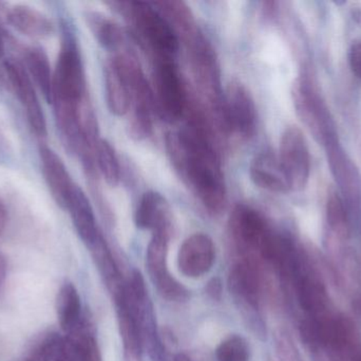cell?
<instances>
[{
	"mask_svg": "<svg viewBox=\"0 0 361 361\" xmlns=\"http://www.w3.org/2000/svg\"><path fill=\"white\" fill-rule=\"evenodd\" d=\"M166 143L185 184L209 213L220 214L226 206V184L201 112L195 110L189 124L169 135Z\"/></svg>",
	"mask_w": 361,
	"mask_h": 361,
	"instance_id": "obj_1",
	"label": "cell"
},
{
	"mask_svg": "<svg viewBox=\"0 0 361 361\" xmlns=\"http://www.w3.org/2000/svg\"><path fill=\"white\" fill-rule=\"evenodd\" d=\"M126 15L157 59H171L179 50V36L166 17L143 1L114 2Z\"/></svg>",
	"mask_w": 361,
	"mask_h": 361,
	"instance_id": "obj_2",
	"label": "cell"
},
{
	"mask_svg": "<svg viewBox=\"0 0 361 361\" xmlns=\"http://www.w3.org/2000/svg\"><path fill=\"white\" fill-rule=\"evenodd\" d=\"M87 97L82 55L68 25L63 27V40L53 73V104L80 105Z\"/></svg>",
	"mask_w": 361,
	"mask_h": 361,
	"instance_id": "obj_3",
	"label": "cell"
},
{
	"mask_svg": "<svg viewBox=\"0 0 361 361\" xmlns=\"http://www.w3.org/2000/svg\"><path fill=\"white\" fill-rule=\"evenodd\" d=\"M293 100L297 114L311 131L316 141L326 146L338 140L336 125L313 81L305 74L293 88Z\"/></svg>",
	"mask_w": 361,
	"mask_h": 361,
	"instance_id": "obj_4",
	"label": "cell"
},
{
	"mask_svg": "<svg viewBox=\"0 0 361 361\" xmlns=\"http://www.w3.org/2000/svg\"><path fill=\"white\" fill-rule=\"evenodd\" d=\"M261 286L260 271L256 262L242 260L231 268L228 278L229 292L242 312L244 319L259 335H263L264 329L259 315Z\"/></svg>",
	"mask_w": 361,
	"mask_h": 361,
	"instance_id": "obj_5",
	"label": "cell"
},
{
	"mask_svg": "<svg viewBox=\"0 0 361 361\" xmlns=\"http://www.w3.org/2000/svg\"><path fill=\"white\" fill-rule=\"evenodd\" d=\"M152 91L159 114L169 123L182 118L187 108L186 91L171 59H157Z\"/></svg>",
	"mask_w": 361,
	"mask_h": 361,
	"instance_id": "obj_6",
	"label": "cell"
},
{
	"mask_svg": "<svg viewBox=\"0 0 361 361\" xmlns=\"http://www.w3.org/2000/svg\"><path fill=\"white\" fill-rule=\"evenodd\" d=\"M126 288L137 311L143 347L147 349L152 361H169L164 343L161 341L154 307L148 296L145 282L139 271L131 273Z\"/></svg>",
	"mask_w": 361,
	"mask_h": 361,
	"instance_id": "obj_7",
	"label": "cell"
},
{
	"mask_svg": "<svg viewBox=\"0 0 361 361\" xmlns=\"http://www.w3.org/2000/svg\"><path fill=\"white\" fill-rule=\"evenodd\" d=\"M229 230L243 260L256 261L265 239L271 232L267 220L257 210L239 205L231 212Z\"/></svg>",
	"mask_w": 361,
	"mask_h": 361,
	"instance_id": "obj_8",
	"label": "cell"
},
{
	"mask_svg": "<svg viewBox=\"0 0 361 361\" xmlns=\"http://www.w3.org/2000/svg\"><path fill=\"white\" fill-rule=\"evenodd\" d=\"M278 158L290 190H303L309 182L311 157L307 140L300 129L297 126L286 129L281 136Z\"/></svg>",
	"mask_w": 361,
	"mask_h": 361,
	"instance_id": "obj_9",
	"label": "cell"
},
{
	"mask_svg": "<svg viewBox=\"0 0 361 361\" xmlns=\"http://www.w3.org/2000/svg\"><path fill=\"white\" fill-rule=\"evenodd\" d=\"M171 231L152 232L146 254L148 273L163 298L182 302L189 297L188 290L171 276L167 265Z\"/></svg>",
	"mask_w": 361,
	"mask_h": 361,
	"instance_id": "obj_10",
	"label": "cell"
},
{
	"mask_svg": "<svg viewBox=\"0 0 361 361\" xmlns=\"http://www.w3.org/2000/svg\"><path fill=\"white\" fill-rule=\"evenodd\" d=\"M4 70L13 93L25 112L32 131L40 140L46 139L48 134L46 118L33 81L27 73L25 65L17 59H8L4 63Z\"/></svg>",
	"mask_w": 361,
	"mask_h": 361,
	"instance_id": "obj_11",
	"label": "cell"
},
{
	"mask_svg": "<svg viewBox=\"0 0 361 361\" xmlns=\"http://www.w3.org/2000/svg\"><path fill=\"white\" fill-rule=\"evenodd\" d=\"M223 104L226 129L244 139L252 138L257 129V110L248 89L239 81H233L227 86Z\"/></svg>",
	"mask_w": 361,
	"mask_h": 361,
	"instance_id": "obj_12",
	"label": "cell"
},
{
	"mask_svg": "<svg viewBox=\"0 0 361 361\" xmlns=\"http://www.w3.org/2000/svg\"><path fill=\"white\" fill-rule=\"evenodd\" d=\"M118 313V330L126 361H143V341L135 304L129 298L126 282L122 281L108 288Z\"/></svg>",
	"mask_w": 361,
	"mask_h": 361,
	"instance_id": "obj_13",
	"label": "cell"
},
{
	"mask_svg": "<svg viewBox=\"0 0 361 361\" xmlns=\"http://www.w3.org/2000/svg\"><path fill=\"white\" fill-rule=\"evenodd\" d=\"M331 172L336 180L341 195L345 197V207L351 211L361 209V174L355 163L348 156L338 140L326 146Z\"/></svg>",
	"mask_w": 361,
	"mask_h": 361,
	"instance_id": "obj_14",
	"label": "cell"
},
{
	"mask_svg": "<svg viewBox=\"0 0 361 361\" xmlns=\"http://www.w3.org/2000/svg\"><path fill=\"white\" fill-rule=\"evenodd\" d=\"M106 100L108 108L118 117L124 116L131 107V85L122 55L108 59L104 68Z\"/></svg>",
	"mask_w": 361,
	"mask_h": 361,
	"instance_id": "obj_15",
	"label": "cell"
},
{
	"mask_svg": "<svg viewBox=\"0 0 361 361\" xmlns=\"http://www.w3.org/2000/svg\"><path fill=\"white\" fill-rule=\"evenodd\" d=\"M216 258L212 239L204 233H195L185 239L178 254V265L183 275L199 278L207 273Z\"/></svg>",
	"mask_w": 361,
	"mask_h": 361,
	"instance_id": "obj_16",
	"label": "cell"
},
{
	"mask_svg": "<svg viewBox=\"0 0 361 361\" xmlns=\"http://www.w3.org/2000/svg\"><path fill=\"white\" fill-rule=\"evenodd\" d=\"M39 157L42 175L51 195L61 209H67L76 184L72 180L71 175L61 157L44 143L39 148Z\"/></svg>",
	"mask_w": 361,
	"mask_h": 361,
	"instance_id": "obj_17",
	"label": "cell"
},
{
	"mask_svg": "<svg viewBox=\"0 0 361 361\" xmlns=\"http://www.w3.org/2000/svg\"><path fill=\"white\" fill-rule=\"evenodd\" d=\"M135 222L143 230L171 231V208L166 199L154 191L146 192L135 210Z\"/></svg>",
	"mask_w": 361,
	"mask_h": 361,
	"instance_id": "obj_18",
	"label": "cell"
},
{
	"mask_svg": "<svg viewBox=\"0 0 361 361\" xmlns=\"http://www.w3.org/2000/svg\"><path fill=\"white\" fill-rule=\"evenodd\" d=\"M6 20L16 31L34 40H44L54 32V25L46 14L27 4H16L6 10Z\"/></svg>",
	"mask_w": 361,
	"mask_h": 361,
	"instance_id": "obj_19",
	"label": "cell"
},
{
	"mask_svg": "<svg viewBox=\"0 0 361 361\" xmlns=\"http://www.w3.org/2000/svg\"><path fill=\"white\" fill-rule=\"evenodd\" d=\"M250 176L257 187L269 192L286 193L290 191L279 158L274 153L263 152L257 155L250 163Z\"/></svg>",
	"mask_w": 361,
	"mask_h": 361,
	"instance_id": "obj_20",
	"label": "cell"
},
{
	"mask_svg": "<svg viewBox=\"0 0 361 361\" xmlns=\"http://www.w3.org/2000/svg\"><path fill=\"white\" fill-rule=\"evenodd\" d=\"M66 210L71 215L78 237L86 244L87 247L92 246L102 237V233L97 227L92 206L84 191L78 184L72 192Z\"/></svg>",
	"mask_w": 361,
	"mask_h": 361,
	"instance_id": "obj_21",
	"label": "cell"
},
{
	"mask_svg": "<svg viewBox=\"0 0 361 361\" xmlns=\"http://www.w3.org/2000/svg\"><path fill=\"white\" fill-rule=\"evenodd\" d=\"M293 279L296 285L297 296H298L301 309L305 313L309 314L311 318H318L326 315L324 312L326 309L328 297H326L324 285L313 276L301 273L300 265H299Z\"/></svg>",
	"mask_w": 361,
	"mask_h": 361,
	"instance_id": "obj_22",
	"label": "cell"
},
{
	"mask_svg": "<svg viewBox=\"0 0 361 361\" xmlns=\"http://www.w3.org/2000/svg\"><path fill=\"white\" fill-rule=\"evenodd\" d=\"M56 313L59 326L67 335L78 329L84 320L80 295L75 286L69 282H66L57 294Z\"/></svg>",
	"mask_w": 361,
	"mask_h": 361,
	"instance_id": "obj_23",
	"label": "cell"
},
{
	"mask_svg": "<svg viewBox=\"0 0 361 361\" xmlns=\"http://www.w3.org/2000/svg\"><path fill=\"white\" fill-rule=\"evenodd\" d=\"M25 67L44 99L52 103L53 73L48 55L40 47H30L25 51Z\"/></svg>",
	"mask_w": 361,
	"mask_h": 361,
	"instance_id": "obj_24",
	"label": "cell"
},
{
	"mask_svg": "<svg viewBox=\"0 0 361 361\" xmlns=\"http://www.w3.org/2000/svg\"><path fill=\"white\" fill-rule=\"evenodd\" d=\"M86 18L91 32L101 46L111 51L122 47L124 33L118 23L97 12H89Z\"/></svg>",
	"mask_w": 361,
	"mask_h": 361,
	"instance_id": "obj_25",
	"label": "cell"
},
{
	"mask_svg": "<svg viewBox=\"0 0 361 361\" xmlns=\"http://www.w3.org/2000/svg\"><path fill=\"white\" fill-rule=\"evenodd\" d=\"M66 337L71 343L78 361H103L97 339L86 320Z\"/></svg>",
	"mask_w": 361,
	"mask_h": 361,
	"instance_id": "obj_26",
	"label": "cell"
},
{
	"mask_svg": "<svg viewBox=\"0 0 361 361\" xmlns=\"http://www.w3.org/2000/svg\"><path fill=\"white\" fill-rule=\"evenodd\" d=\"M326 222L335 239L345 241L350 235L349 211L336 191L329 193L326 201Z\"/></svg>",
	"mask_w": 361,
	"mask_h": 361,
	"instance_id": "obj_27",
	"label": "cell"
},
{
	"mask_svg": "<svg viewBox=\"0 0 361 361\" xmlns=\"http://www.w3.org/2000/svg\"><path fill=\"white\" fill-rule=\"evenodd\" d=\"M95 161L104 179L109 186L116 187L121 179V167L118 157L107 140L99 139L95 148Z\"/></svg>",
	"mask_w": 361,
	"mask_h": 361,
	"instance_id": "obj_28",
	"label": "cell"
},
{
	"mask_svg": "<svg viewBox=\"0 0 361 361\" xmlns=\"http://www.w3.org/2000/svg\"><path fill=\"white\" fill-rule=\"evenodd\" d=\"M216 357V361H250V345L243 337H228L219 345Z\"/></svg>",
	"mask_w": 361,
	"mask_h": 361,
	"instance_id": "obj_29",
	"label": "cell"
},
{
	"mask_svg": "<svg viewBox=\"0 0 361 361\" xmlns=\"http://www.w3.org/2000/svg\"><path fill=\"white\" fill-rule=\"evenodd\" d=\"M276 347H277V355L279 361H302L294 343L288 334H284V333L279 334Z\"/></svg>",
	"mask_w": 361,
	"mask_h": 361,
	"instance_id": "obj_30",
	"label": "cell"
},
{
	"mask_svg": "<svg viewBox=\"0 0 361 361\" xmlns=\"http://www.w3.org/2000/svg\"><path fill=\"white\" fill-rule=\"evenodd\" d=\"M46 361H78L73 347L67 337H63Z\"/></svg>",
	"mask_w": 361,
	"mask_h": 361,
	"instance_id": "obj_31",
	"label": "cell"
},
{
	"mask_svg": "<svg viewBox=\"0 0 361 361\" xmlns=\"http://www.w3.org/2000/svg\"><path fill=\"white\" fill-rule=\"evenodd\" d=\"M349 63L353 73L361 78V42L352 45L349 53Z\"/></svg>",
	"mask_w": 361,
	"mask_h": 361,
	"instance_id": "obj_32",
	"label": "cell"
},
{
	"mask_svg": "<svg viewBox=\"0 0 361 361\" xmlns=\"http://www.w3.org/2000/svg\"><path fill=\"white\" fill-rule=\"evenodd\" d=\"M206 292L214 300H220L222 296V282L219 278H214L206 285Z\"/></svg>",
	"mask_w": 361,
	"mask_h": 361,
	"instance_id": "obj_33",
	"label": "cell"
},
{
	"mask_svg": "<svg viewBox=\"0 0 361 361\" xmlns=\"http://www.w3.org/2000/svg\"><path fill=\"white\" fill-rule=\"evenodd\" d=\"M6 220H8V211H6V205L4 201L0 199V235L4 232L6 226Z\"/></svg>",
	"mask_w": 361,
	"mask_h": 361,
	"instance_id": "obj_34",
	"label": "cell"
},
{
	"mask_svg": "<svg viewBox=\"0 0 361 361\" xmlns=\"http://www.w3.org/2000/svg\"><path fill=\"white\" fill-rule=\"evenodd\" d=\"M6 277V261L4 254L0 252V288Z\"/></svg>",
	"mask_w": 361,
	"mask_h": 361,
	"instance_id": "obj_35",
	"label": "cell"
},
{
	"mask_svg": "<svg viewBox=\"0 0 361 361\" xmlns=\"http://www.w3.org/2000/svg\"><path fill=\"white\" fill-rule=\"evenodd\" d=\"M4 53H6V40H4V34L0 30V59L4 57Z\"/></svg>",
	"mask_w": 361,
	"mask_h": 361,
	"instance_id": "obj_36",
	"label": "cell"
},
{
	"mask_svg": "<svg viewBox=\"0 0 361 361\" xmlns=\"http://www.w3.org/2000/svg\"><path fill=\"white\" fill-rule=\"evenodd\" d=\"M173 361H192L188 356L185 355V354H178L175 357V360Z\"/></svg>",
	"mask_w": 361,
	"mask_h": 361,
	"instance_id": "obj_37",
	"label": "cell"
},
{
	"mask_svg": "<svg viewBox=\"0 0 361 361\" xmlns=\"http://www.w3.org/2000/svg\"><path fill=\"white\" fill-rule=\"evenodd\" d=\"M23 361H25V360H23Z\"/></svg>",
	"mask_w": 361,
	"mask_h": 361,
	"instance_id": "obj_38",
	"label": "cell"
}]
</instances>
